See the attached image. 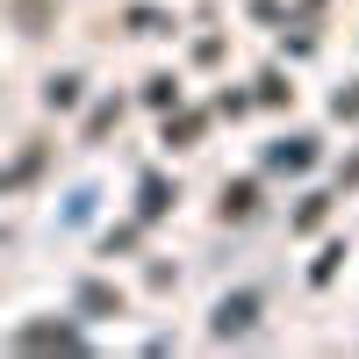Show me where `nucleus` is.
Segmentation results:
<instances>
[{
    "label": "nucleus",
    "instance_id": "obj_1",
    "mask_svg": "<svg viewBox=\"0 0 359 359\" xmlns=\"http://www.w3.org/2000/svg\"><path fill=\"white\" fill-rule=\"evenodd\" d=\"M252 316H259V294H223V302H216V338H230V331H245Z\"/></svg>",
    "mask_w": 359,
    "mask_h": 359
},
{
    "label": "nucleus",
    "instance_id": "obj_2",
    "mask_svg": "<svg viewBox=\"0 0 359 359\" xmlns=\"http://www.w3.org/2000/svg\"><path fill=\"white\" fill-rule=\"evenodd\" d=\"M22 345H79V331H65V323H29Z\"/></svg>",
    "mask_w": 359,
    "mask_h": 359
},
{
    "label": "nucleus",
    "instance_id": "obj_3",
    "mask_svg": "<svg viewBox=\"0 0 359 359\" xmlns=\"http://www.w3.org/2000/svg\"><path fill=\"white\" fill-rule=\"evenodd\" d=\"M223 208H230V216H252V208H259V187H252V180H237V187L223 194Z\"/></svg>",
    "mask_w": 359,
    "mask_h": 359
},
{
    "label": "nucleus",
    "instance_id": "obj_4",
    "mask_svg": "<svg viewBox=\"0 0 359 359\" xmlns=\"http://www.w3.org/2000/svg\"><path fill=\"white\" fill-rule=\"evenodd\" d=\"M316 151H309V137H294V144H280V151H273V165H294V172H302Z\"/></svg>",
    "mask_w": 359,
    "mask_h": 359
},
{
    "label": "nucleus",
    "instance_id": "obj_5",
    "mask_svg": "<svg viewBox=\"0 0 359 359\" xmlns=\"http://www.w3.org/2000/svg\"><path fill=\"white\" fill-rule=\"evenodd\" d=\"M79 101V79H50V108H72Z\"/></svg>",
    "mask_w": 359,
    "mask_h": 359
}]
</instances>
